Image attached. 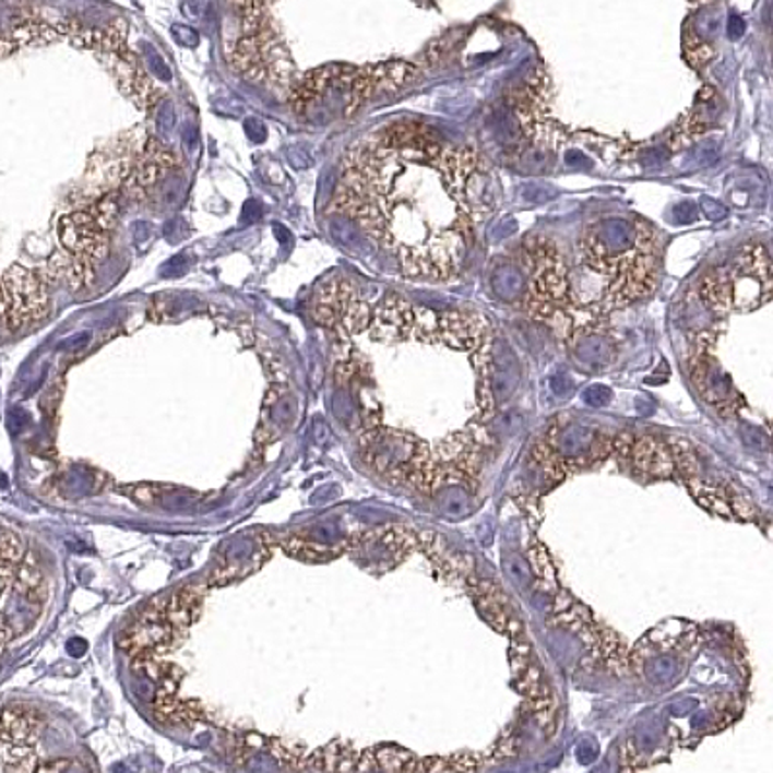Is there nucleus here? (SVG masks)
<instances>
[{
	"label": "nucleus",
	"instance_id": "nucleus-1",
	"mask_svg": "<svg viewBox=\"0 0 773 773\" xmlns=\"http://www.w3.org/2000/svg\"><path fill=\"white\" fill-rule=\"evenodd\" d=\"M489 165L419 124H394L353 146L332 210L352 217L407 277L457 275L481 217L472 190Z\"/></svg>",
	"mask_w": 773,
	"mask_h": 773
},
{
	"label": "nucleus",
	"instance_id": "nucleus-2",
	"mask_svg": "<svg viewBox=\"0 0 773 773\" xmlns=\"http://www.w3.org/2000/svg\"><path fill=\"white\" fill-rule=\"evenodd\" d=\"M580 252L585 272L603 280L597 314L628 307L657 287L662 241L644 219L610 215L585 225Z\"/></svg>",
	"mask_w": 773,
	"mask_h": 773
},
{
	"label": "nucleus",
	"instance_id": "nucleus-3",
	"mask_svg": "<svg viewBox=\"0 0 773 773\" xmlns=\"http://www.w3.org/2000/svg\"><path fill=\"white\" fill-rule=\"evenodd\" d=\"M772 260L762 245H750L727 266L705 275L702 301L720 314L750 312L772 299Z\"/></svg>",
	"mask_w": 773,
	"mask_h": 773
},
{
	"label": "nucleus",
	"instance_id": "nucleus-4",
	"mask_svg": "<svg viewBox=\"0 0 773 773\" xmlns=\"http://www.w3.org/2000/svg\"><path fill=\"white\" fill-rule=\"evenodd\" d=\"M359 447L362 462L388 481L412 483L430 464L429 444L404 430L370 427L362 432Z\"/></svg>",
	"mask_w": 773,
	"mask_h": 773
},
{
	"label": "nucleus",
	"instance_id": "nucleus-5",
	"mask_svg": "<svg viewBox=\"0 0 773 773\" xmlns=\"http://www.w3.org/2000/svg\"><path fill=\"white\" fill-rule=\"evenodd\" d=\"M49 599V582L34 560H22L0 584V644L34 627Z\"/></svg>",
	"mask_w": 773,
	"mask_h": 773
},
{
	"label": "nucleus",
	"instance_id": "nucleus-6",
	"mask_svg": "<svg viewBox=\"0 0 773 773\" xmlns=\"http://www.w3.org/2000/svg\"><path fill=\"white\" fill-rule=\"evenodd\" d=\"M231 59L235 69L257 84L274 82L284 86L295 70L287 47L267 20L237 41Z\"/></svg>",
	"mask_w": 773,
	"mask_h": 773
},
{
	"label": "nucleus",
	"instance_id": "nucleus-7",
	"mask_svg": "<svg viewBox=\"0 0 773 773\" xmlns=\"http://www.w3.org/2000/svg\"><path fill=\"white\" fill-rule=\"evenodd\" d=\"M417 545V533L404 525L384 524L349 535L345 552L370 574H386L402 564Z\"/></svg>",
	"mask_w": 773,
	"mask_h": 773
},
{
	"label": "nucleus",
	"instance_id": "nucleus-8",
	"mask_svg": "<svg viewBox=\"0 0 773 773\" xmlns=\"http://www.w3.org/2000/svg\"><path fill=\"white\" fill-rule=\"evenodd\" d=\"M310 314L320 326L349 337L369 328L372 310L349 282L335 277L320 287L310 307Z\"/></svg>",
	"mask_w": 773,
	"mask_h": 773
},
{
	"label": "nucleus",
	"instance_id": "nucleus-9",
	"mask_svg": "<svg viewBox=\"0 0 773 773\" xmlns=\"http://www.w3.org/2000/svg\"><path fill=\"white\" fill-rule=\"evenodd\" d=\"M9 310V332L35 326L49 317L51 299L39 272L14 264L0 275Z\"/></svg>",
	"mask_w": 773,
	"mask_h": 773
},
{
	"label": "nucleus",
	"instance_id": "nucleus-10",
	"mask_svg": "<svg viewBox=\"0 0 773 773\" xmlns=\"http://www.w3.org/2000/svg\"><path fill=\"white\" fill-rule=\"evenodd\" d=\"M185 632L173 627L167 619L162 603L155 602L147 605L146 609L122 630L119 638V647L129 653L134 659L138 657H164L171 652L175 645L181 642Z\"/></svg>",
	"mask_w": 773,
	"mask_h": 773
},
{
	"label": "nucleus",
	"instance_id": "nucleus-11",
	"mask_svg": "<svg viewBox=\"0 0 773 773\" xmlns=\"http://www.w3.org/2000/svg\"><path fill=\"white\" fill-rule=\"evenodd\" d=\"M59 241L61 249L78 258H84L92 264L104 262L109 254V233L90 207L62 215L59 219Z\"/></svg>",
	"mask_w": 773,
	"mask_h": 773
},
{
	"label": "nucleus",
	"instance_id": "nucleus-12",
	"mask_svg": "<svg viewBox=\"0 0 773 773\" xmlns=\"http://www.w3.org/2000/svg\"><path fill=\"white\" fill-rule=\"evenodd\" d=\"M97 57L104 61L105 69L115 78L122 94L132 99L142 111H154L159 102V92L152 78L142 69L136 55L130 51L127 41L111 45L109 49L97 52Z\"/></svg>",
	"mask_w": 773,
	"mask_h": 773
},
{
	"label": "nucleus",
	"instance_id": "nucleus-13",
	"mask_svg": "<svg viewBox=\"0 0 773 773\" xmlns=\"http://www.w3.org/2000/svg\"><path fill=\"white\" fill-rule=\"evenodd\" d=\"M613 450L619 452V462H628L645 479H669L677 469L669 444L650 435L638 439L620 435Z\"/></svg>",
	"mask_w": 773,
	"mask_h": 773
},
{
	"label": "nucleus",
	"instance_id": "nucleus-14",
	"mask_svg": "<svg viewBox=\"0 0 773 773\" xmlns=\"http://www.w3.org/2000/svg\"><path fill=\"white\" fill-rule=\"evenodd\" d=\"M467 580H469L473 602H475V607L479 610L483 620L500 634H507L510 638L522 637L524 627L515 615L510 597L502 592V587L495 584L492 580H479V578H475V574Z\"/></svg>",
	"mask_w": 773,
	"mask_h": 773
},
{
	"label": "nucleus",
	"instance_id": "nucleus-15",
	"mask_svg": "<svg viewBox=\"0 0 773 773\" xmlns=\"http://www.w3.org/2000/svg\"><path fill=\"white\" fill-rule=\"evenodd\" d=\"M173 167H175V157L157 140H146L140 154L136 155L134 169L122 187L127 189L132 200L146 197L147 190L152 189L155 182Z\"/></svg>",
	"mask_w": 773,
	"mask_h": 773
},
{
	"label": "nucleus",
	"instance_id": "nucleus-16",
	"mask_svg": "<svg viewBox=\"0 0 773 773\" xmlns=\"http://www.w3.org/2000/svg\"><path fill=\"white\" fill-rule=\"evenodd\" d=\"M510 665H512L514 687L520 694H524L527 700L550 697L549 687L545 685L542 667L533 655L530 642H525L520 637L514 638V642L510 645Z\"/></svg>",
	"mask_w": 773,
	"mask_h": 773
},
{
	"label": "nucleus",
	"instance_id": "nucleus-17",
	"mask_svg": "<svg viewBox=\"0 0 773 773\" xmlns=\"http://www.w3.org/2000/svg\"><path fill=\"white\" fill-rule=\"evenodd\" d=\"M419 547H421L429 559L439 564L440 570H444L448 576L467 578L475 574V560L469 552L457 549L454 543L448 542L444 535L435 532L417 533Z\"/></svg>",
	"mask_w": 773,
	"mask_h": 773
},
{
	"label": "nucleus",
	"instance_id": "nucleus-18",
	"mask_svg": "<svg viewBox=\"0 0 773 773\" xmlns=\"http://www.w3.org/2000/svg\"><path fill=\"white\" fill-rule=\"evenodd\" d=\"M39 274L47 284L64 282L72 292H80L94 285L95 264L61 249L52 252L44 267L39 270Z\"/></svg>",
	"mask_w": 773,
	"mask_h": 773
},
{
	"label": "nucleus",
	"instance_id": "nucleus-19",
	"mask_svg": "<svg viewBox=\"0 0 773 773\" xmlns=\"http://www.w3.org/2000/svg\"><path fill=\"white\" fill-rule=\"evenodd\" d=\"M45 723L39 712L24 705H14L0 712V740L14 745H32L41 737Z\"/></svg>",
	"mask_w": 773,
	"mask_h": 773
},
{
	"label": "nucleus",
	"instance_id": "nucleus-20",
	"mask_svg": "<svg viewBox=\"0 0 773 773\" xmlns=\"http://www.w3.org/2000/svg\"><path fill=\"white\" fill-rule=\"evenodd\" d=\"M518 384H520V365L515 361L514 353L508 349V345L499 342L495 347H490V388L495 395V404H507Z\"/></svg>",
	"mask_w": 773,
	"mask_h": 773
},
{
	"label": "nucleus",
	"instance_id": "nucleus-21",
	"mask_svg": "<svg viewBox=\"0 0 773 773\" xmlns=\"http://www.w3.org/2000/svg\"><path fill=\"white\" fill-rule=\"evenodd\" d=\"M692 380L697 384L698 392L704 395V400L710 404L717 407L730 405L729 379L704 353H698L692 361Z\"/></svg>",
	"mask_w": 773,
	"mask_h": 773
},
{
	"label": "nucleus",
	"instance_id": "nucleus-22",
	"mask_svg": "<svg viewBox=\"0 0 773 773\" xmlns=\"http://www.w3.org/2000/svg\"><path fill=\"white\" fill-rule=\"evenodd\" d=\"M359 752L342 740H334L324 748L305 757L301 772H357Z\"/></svg>",
	"mask_w": 773,
	"mask_h": 773
},
{
	"label": "nucleus",
	"instance_id": "nucleus-23",
	"mask_svg": "<svg viewBox=\"0 0 773 773\" xmlns=\"http://www.w3.org/2000/svg\"><path fill=\"white\" fill-rule=\"evenodd\" d=\"M159 603L164 607L167 619L171 620L173 627L179 628L181 632H187L202 613L204 587H182V590L167 595Z\"/></svg>",
	"mask_w": 773,
	"mask_h": 773
},
{
	"label": "nucleus",
	"instance_id": "nucleus-24",
	"mask_svg": "<svg viewBox=\"0 0 773 773\" xmlns=\"http://www.w3.org/2000/svg\"><path fill=\"white\" fill-rule=\"evenodd\" d=\"M282 549L295 559L305 562H328L344 555L347 549V539L337 543H319L314 539H305L301 535H287L277 543Z\"/></svg>",
	"mask_w": 773,
	"mask_h": 773
},
{
	"label": "nucleus",
	"instance_id": "nucleus-25",
	"mask_svg": "<svg viewBox=\"0 0 773 773\" xmlns=\"http://www.w3.org/2000/svg\"><path fill=\"white\" fill-rule=\"evenodd\" d=\"M352 67H324L310 72L309 76L302 78L301 84L293 90L292 104L293 111L301 112L309 107L319 95L324 94L332 82L345 76V72Z\"/></svg>",
	"mask_w": 773,
	"mask_h": 773
},
{
	"label": "nucleus",
	"instance_id": "nucleus-26",
	"mask_svg": "<svg viewBox=\"0 0 773 773\" xmlns=\"http://www.w3.org/2000/svg\"><path fill=\"white\" fill-rule=\"evenodd\" d=\"M613 345L602 335H582L574 345V357L585 369H603L610 361Z\"/></svg>",
	"mask_w": 773,
	"mask_h": 773
},
{
	"label": "nucleus",
	"instance_id": "nucleus-27",
	"mask_svg": "<svg viewBox=\"0 0 773 773\" xmlns=\"http://www.w3.org/2000/svg\"><path fill=\"white\" fill-rule=\"evenodd\" d=\"M527 564L532 570L537 584L545 587L547 593H559V576H557V567L550 559L549 550L543 547L542 543L533 542L532 547L527 550Z\"/></svg>",
	"mask_w": 773,
	"mask_h": 773
},
{
	"label": "nucleus",
	"instance_id": "nucleus-28",
	"mask_svg": "<svg viewBox=\"0 0 773 773\" xmlns=\"http://www.w3.org/2000/svg\"><path fill=\"white\" fill-rule=\"evenodd\" d=\"M481 764L483 758L479 754L460 752V754H454V757L417 760L415 772H477Z\"/></svg>",
	"mask_w": 773,
	"mask_h": 773
},
{
	"label": "nucleus",
	"instance_id": "nucleus-29",
	"mask_svg": "<svg viewBox=\"0 0 773 773\" xmlns=\"http://www.w3.org/2000/svg\"><path fill=\"white\" fill-rule=\"evenodd\" d=\"M437 495V504L439 512L447 518H462L469 514L472 510V487L465 485H444L437 490H432Z\"/></svg>",
	"mask_w": 773,
	"mask_h": 773
},
{
	"label": "nucleus",
	"instance_id": "nucleus-30",
	"mask_svg": "<svg viewBox=\"0 0 773 773\" xmlns=\"http://www.w3.org/2000/svg\"><path fill=\"white\" fill-rule=\"evenodd\" d=\"M379 772H415L419 758L413 757L409 750L395 745H380L372 748Z\"/></svg>",
	"mask_w": 773,
	"mask_h": 773
},
{
	"label": "nucleus",
	"instance_id": "nucleus-31",
	"mask_svg": "<svg viewBox=\"0 0 773 773\" xmlns=\"http://www.w3.org/2000/svg\"><path fill=\"white\" fill-rule=\"evenodd\" d=\"M270 752L277 758V762L289 765L292 770H301L302 760H305V747L301 742L270 739Z\"/></svg>",
	"mask_w": 773,
	"mask_h": 773
},
{
	"label": "nucleus",
	"instance_id": "nucleus-32",
	"mask_svg": "<svg viewBox=\"0 0 773 773\" xmlns=\"http://www.w3.org/2000/svg\"><path fill=\"white\" fill-rule=\"evenodd\" d=\"M24 560V545L16 533L0 530V568H14Z\"/></svg>",
	"mask_w": 773,
	"mask_h": 773
},
{
	"label": "nucleus",
	"instance_id": "nucleus-33",
	"mask_svg": "<svg viewBox=\"0 0 773 773\" xmlns=\"http://www.w3.org/2000/svg\"><path fill=\"white\" fill-rule=\"evenodd\" d=\"M267 0H233V4L242 14V24H245V34L254 32L257 27L262 26L267 17L264 16V4Z\"/></svg>",
	"mask_w": 773,
	"mask_h": 773
},
{
	"label": "nucleus",
	"instance_id": "nucleus-34",
	"mask_svg": "<svg viewBox=\"0 0 773 773\" xmlns=\"http://www.w3.org/2000/svg\"><path fill=\"white\" fill-rule=\"evenodd\" d=\"M499 274L502 277H507V284L504 282H495V289H497L502 299L510 301V299H514L520 293L524 292V275L520 274V272L504 267V270H500Z\"/></svg>",
	"mask_w": 773,
	"mask_h": 773
},
{
	"label": "nucleus",
	"instance_id": "nucleus-35",
	"mask_svg": "<svg viewBox=\"0 0 773 773\" xmlns=\"http://www.w3.org/2000/svg\"><path fill=\"white\" fill-rule=\"evenodd\" d=\"M504 570H507L508 576L512 578V582H515V584H530L532 570H530L527 560L522 559L520 555H507V557H504Z\"/></svg>",
	"mask_w": 773,
	"mask_h": 773
},
{
	"label": "nucleus",
	"instance_id": "nucleus-36",
	"mask_svg": "<svg viewBox=\"0 0 773 773\" xmlns=\"http://www.w3.org/2000/svg\"><path fill=\"white\" fill-rule=\"evenodd\" d=\"M78 760H70V758H57V760H51L49 764H39L35 772H84L86 768L84 765H76Z\"/></svg>",
	"mask_w": 773,
	"mask_h": 773
},
{
	"label": "nucleus",
	"instance_id": "nucleus-37",
	"mask_svg": "<svg viewBox=\"0 0 773 773\" xmlns=\"http://www.w3.org/2000/svg\"><path fill=\"white\" fill-rule=\"evenodd\" d=\"M742 442H745L748 448H752V450H764V448L770 447V440H768L764 432L757 429V427H745V429H742Z\"/></svg>",
	"mask_w": 773,
	"mask_h": 773
},
{
	"label": "nucleus",
	"instance_id": "nucleus-38",
	"mask_svg": "<svg viewBox=\"0 0 773 773\" xmlns=\"http://www.w3.org/2000/svg\"><path fill=\"white\" fill-rule=\"evenodd\" d=\"M610 395L613 394L607 386H592L590 390H585L584 400L592 407H602V405L609 404Z\"/></svg>",
	"mask_w": 773,
	"mask_h": 773
},
{
	"label": "nucleus",
	"instance_id": "nucleus-39",
	"mask_svg": "<svg viewBox=\"0 0 773 773\" xmlns=\"http://www.w3.org/2000/svg\"><path fill=\"white\" fill-rule=\"evenodd\" d=\"M675 217L679 224H692V222H697L698 207L690 202H685V204L675 207Z\"/></svg>",
	"mask_w": 773,
	"mask_h": 773
},
{
	"label": "nucleus",
	"instance_id": "nucleus-40",
	"mask_svg": "<svg viewBox=\"0 0 773 773\" xmlns=\"http://www.w3.org/2000/svg\"><path fill=\"white\" fill-rule=\"evenodd\" d=\"M525 200L530 202H547L550 198L555 197V192L545 187H539V185H533L530 189H525Z\"/></svg>",
	"mask_w": 773,
	"mask_h": 773
},
{
	"label": "nucleus",
	"instance_id": "nucleus-41",
	"mask_svg": "<svg viewBox=\"0 0 773 773\" xmlns=\"http://www.w3.org/2000/svg\"><path fill=\"white\" fill-rule=\"evenodd\" d=\"M702 207H704L705 215H707L710 219H723V217L727 215V210L720 206L717 202H712L710 198H704V200H702Z\"/></svg>",
	"mask_w": 773,
	"mask_h": 773
},
{
	"label": "nucleus",
	"instance_id": "nucleus-42",
	"mask_svg": "<svg viewBox=\"0 0 773 773\" xmlns=\"http://www.w3.org/2000/svg\"><path fill=\"white\" fill-rule=\"evenodd\" d=\"M550 386H552V390H555L557 394L567 395L568 392L572 390V382H570L567 374H559V377H555V379H552Z\"/></svg>",
	"mask_w": 773,
	"mask_h": 773
},
{
	"label": "nucleus",
	"instance_id": "nucleus-43",
	"mask_svg": "<svg viewBox=\"0 0 773 773\" xmlns=\"http://www.w3.org/2000/svg\"><path fill=\"white\" fill-rule=\"evenodd\" d=\"M729 32L733 37H739V35L745 32V24L740 22L739 17H733V20H730Z\"/></svg>",
	"mask_w": 773,
	"mask_h": 773
}]
</instances>
